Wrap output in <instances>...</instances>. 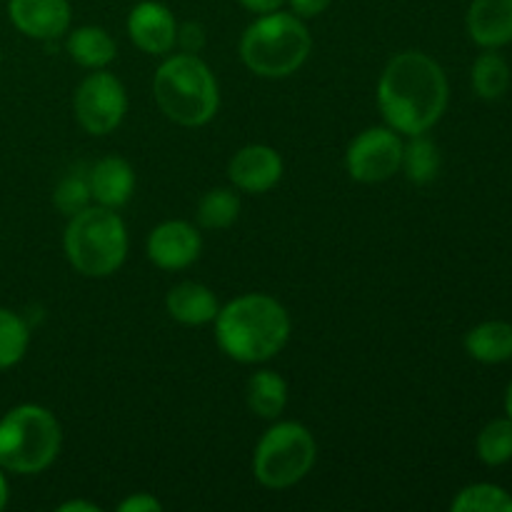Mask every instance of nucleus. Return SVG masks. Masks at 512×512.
Instances as JSON below:
<instances>
[{
  "mask_svg": "<svg viewBox=\"0 0 512 512\" xmlns=\"http://www.w3.org/2000/svg\"><path fill=\"white\" fill-rule=\"evenodd\" d=\"M448 100V75L428 53L405 50L380 73L378 108L385 123L405 138L428 133L445 115Z\"/></svg>",
  "mask_w": 512,
  "mask_h": 512,
  "instance_id": "f257e3e1",
  "label": "nucleus"
},
{
  "mask_svg": "<svg viewBox=\"0 0 512 512\" xmlns=\"http://www.w3.org/2000/svg\"><path fill=\"white\" fill-rule=\"evenodd\" d=\"M215 343L230 360L258 365L273 360L290 340V315L275 298L248 293L220 308Z\"/></svg>",
  "mask_w": 512,
  "mask_h": 512,
  "instance_id": "f03ea898",
  "label": "nucleus"
},
{
  "mask_svg": "<svg viewBox=\"0 0 512 512\" xmlns=\"http://www.w3.org/2000/svg\"><path fill=\"white\" fill-rule=\"evenodd\" d=\"M153 95L160 113L183 128L210 123L220 108V88L213 70L195 53H178L163 60L153 78Z\"/></svg>",
  "mask_w": 512,
  "mask_h": 512,
  "instance_id": "7ed1b4c3",
  "label": "nucleus"
},
{
  "mask_svg": "<svg viewBox=\"0 0 512 512\" xmlns=\"http://www.w3.org/2000/svg\"><path fill=\"white\" fill-rule=\"evenodd\" d=\"M313 50V35L295 13L260 15L240 38V58L250 73L260 78H288L300 70Z\"/></svg>",
  "mask_w": 512,
  "mask_h": 512,
  "instance_id": "20e7f679",
  "label": "nucleus"
},
{
  "mask_svg": "<svg viewBox=\"0 0 512 512\" xmlns=\"http://www.w3.org/2000/svg\"><path fill=\"white\" fill-rule=\"evenodd\" d=\"M65 258L85 278H108L128 258V228L113 208L88 205L68 220Z\"/></svg>",
  "mask_w": 512,
  "mask_h": 512,
  "instance_id": "39448f33",
  "label": "nucleus"
},
{
  "mask_svg": "<svg viewBox=\"0 0 512 512\" xmlns=\"http://www.w3.org/2000/svg\"><path fill=\"white\" fill-rule=\"evenodd\" d=\"M63 430L48 408L15 405L0 418V468L15 475H38L55 463Z\"/></svg>",
  "mask_w": 512,
  "mask_h": 512,
  "instance_id": "423d86ee",
  "label": "nucleus"
},
{
  "mask_svg": "<svg viewBox=\"0 0 512 512\" xmlns=\"http://www.w3.org/2000/svg\"><path fill=\"white\" fill-rule=\"evenodd\" d=\"M315 458H318V443L305 425L293 420L275 423L255 445V480L270 490L293 488L313 470Z\"/></svg>",
  "mask_w": 512,
  "mask_h": 512,
  "instance_id": "0eeeda50",
  "label": "nucleus"
},
{
  "mask_svg": "<svg viewBox=\"0 0 512 512\" xmlns=\"http://www.w3.org/2000/svg\"><path fill=\"white\" fill-rule=\"evenodd\" d=\"M73 108L85 133L108 135L123 123L128 113V93L113 73L105 68L93 70L75 90Z\"/></svg>",
  "mask_w": 512,
  "mask_h": 512,
  "instance_id": "6e6552de",
  "label": "nucleus"
},
{
  "mask_svg": "<svg viewBox=\"0 0 512 512\" xmlns=\"http://www.w3.org/2000/svg\"><path fill=\"white\" fill-rule=\"evenodd\" d=\"M403 138L390 125H378L355 135L345 153L348 175L358 183L375 185L385 183L400 173L403 165Z\"/></svg>",
  "mask_w": 512,
  "mask_h": 512,
  "instance_id": "1a4fd4ad",
  "label": "nucleus"
},
{
  "mask_svg": "<svg viewBox=\"0 0 512 512\" xmlns=\"http://www.w3.org/2000/svg\"><path fill=\"white\" fill-rule=\"evenodd\" d=\"M148 258L160 270H185L200 258L203 238L188 220H165L148 235Z\"/></svg>",
  "mask_w": 512,
  "mask_h": 512,
  "instance_id": "9d476101",
  "label": "nucleus"
},
{
  "mask_svg": "<svg viewBox=\"0 0 512 512\" xmlns=\"http://www.w3.org/2000/svg\"><path fill=\"white\" fill-rule=\"evenodd\" d=\"M228 178L243 193L263 195L283 178V158L270 145H245L230 158Z\"/></svg>",
  "mask_w": 512,
  "mask_h": 512,
  "instance_id": "9b49d317",
  "label": "nucleus"
},
{
  "mask_svg": "<svg viewBox=\"0 0 512 512\" xmlns=\"http://www.w3.org/2000/svg\"><path fill=\"white\" fill-rule=\"evenodd\" d=\"M128 35L148 55H168L178 40V23L168 5L143 0L128 15Z\"/></svg>",
  "mask_w": 512,
  "mask_h": 512,
  "instance_id": "f8f14e48",
  "label": "nucleus"
},
{
  "mask_svg": "<svg viewBox=\"0 0 512 512\" xmlns=\"http://www.w3.org/2000/svg\"><path fill=\"white\" fill-rule=\"evenodd\" d=\"M8 18L15 28L33 40H55L68 33V0H8Z\"/></svg>",
  "mask_w": 512,
  "mask_h": 512,
  "instance_id": "ddd939ff",
  "label": "nucleus"
},
{
  "mask_svg": "<svg viewBox=\"0 0 512 512\" xmlns=\"http://www.w3.org/2000/svg\"><path fill=\"white\" fill-rule=\"evenodd\" d=\"M468 35L483 50L512 43V0H473L465 15Z\"/></svg>",
  "mask_w": 512,
  "mask_h": 512,
  "instance_id": "4468645a",
  "label": "nucleus"
},
{
  "mask_svg": "<svg viewBox=\"0 0 512 512\" xmlns=\"http://www.w3.org/2000/svg\"><path fill=\"white\" fill-rule=\"evenodd\" d=\"M88 183L95 205L118 210L133 198L135 170L120 155H105L88 170Z\"/></svg>",
  "mask_w": 512,
  "mask_h": 512,
  "instance_id": "2eb2a0df",
  "label": "nucleus"
},
{
  "mask_svg": "<svg viewBox=\"0 0 512 512\" xmlns=\"http://www.w3.org/2000/svg\"><path fill=\"white\" fill-rule=\"evenodd\" d=\"M165 308L175 323L183 325H208L220 313V303L213 290L195 280H183V283L173 285L165 298Z\"/></svg>",
  "mask_w": 512,
  "mask_h": 512,
  "instance_id": "dca6fc26",
  "label": "nucleus"
},
{
  "mask_svg": "<svg viewBox=\"0 0 512 512\" xmlns=\"http://www.w3.org/2000/svg\"><path fill=\"white\" fill-rule=\"evenodd\" d=\"M465 353L483 365H500L512 360V323L485 320L465 335Z\"/></svg>",
  "mask_w": 512,
  "mask_h": 512,
  "instance_id": "f3484780",
  "label": "nucleus"
},
{
  "mask_svg": "<svg viewBox=\"0 0 512 512\" xmlns=\"http://www.w3.org/2000/svg\"><path fill=\"white\" fill-rule=\"evenodd\" d=\"M68 55L73 63H78L80 68L88 70H103L118 55V45L110 38L108 30L98 28V25H83V28H75L68 35Z\"/></svg>",
  "mask_w": 512,
  "mask_h": 512,
  "instance_id": "a211bd4d",
  "label": "nucleus"
},
{
  "mask_svg": "<svg viewBox=\"0 0 512 512\" xmlns=\"http://www.w3.org/2000/svg\"><path fill=\"white\" fill-rule=\"evenodd\" d=\"M245 400H248L250 413L265 420H275L283 415L285 405H288V383L275 370H258L248 378Z\"/></svg>",
  "mask_w": 512,
  "mask_h": 512,
  "instance_id": "6ab92c4d",
  "label": "nucleus"
},
{
  "mask_svg": "<svg viewBox=\"0 0 512 512\" xmlns=\"http://www.w3.org/2000/svg\"><path fill=\"white\" fill-rule=\"evenodd\" d=\"M473 90L483 100H498L508 93L510 88V65L498 50H485L475 58L473 70H470Z\"/></svg>",
  "mask_w": 512,
  "mask_h": 512,
  "instance_id": "aec40b11",
  "label": "nucleus"
},
{
  "mask_svg": "<svg viewBox=\"0 0 512 512\" xmlns=\"http://www.w3.org/2000/svg\"><path fill=\"white\" fill-rule=\"evenodd\" d=\"M400 170L415 185H428L440 173V150L428 135H413L410 143L403 145V165Z\"/></svg>",
  "mask_w": 512,
  "mask_h": 512,
  "instance_id": "412c9836",
  "label": "nucleus"
},
{
  "mask_svg": "<svg viewBox=\"0 0 512 512\" xmlns=\"http://www.w3.org/2000/svg\"><path fill=\"white\" fill-rule=\"evenodd\" d=\"M240 198L230 188H213L200 198L198 203V225L205 230H225L238 220Z\"/></svg>",
  "mask_w": 512,
  "mask_h": 512,
  "instance_id": "4be33fe9",
  "label": "nucleus"
},
{
  "mask_svg": "<svg viewBox=\"0 0 512 512\" xmlns=\"http://www.w3.org/2000/svg\"><path fill=\"white\" fill-rule=\"evenodd\" d=\"M475 453H478L480 463L490 465V468H500V465L512 460V420L495 418L485 425L475 440Z\"/></svg>",
  "mask_w": 512,
  "mask_h": 512,
  "instance_id": "5701e85b",
  "label": "nucleus"
},
{
  "mask_svg": "<svg viewBox=\"0 0 512 512\" xmlns=\"http://www.w3.org/2000/svg\"><path fill=\"white\" fill-rule=\"evenodd\" d=\"M453 512H512V495L493 483H475L460 490L450 503Z\"/></svg>",
  "mask_w": 512,
  "mask_h": 512,
  "instance_id": "b1692460",
  "label": "nucleus"
},
{
  "mask_svg": "<svg viewBox=\"0 0 512 512\" xmlns=\"http://www.w3.org/2000/svg\"><path fill=\"white\" fill-rule=\"evenodd\" d=\"M30 345V328L18 313L0 308V370H8L25 358Z\"/></svg>",
  "mask_w": 512,
  "mask_h": 512,
  "instance_id": "393cba45",
  "label": "nucleus"
},
{
  "mask_svg": "<svg viewBox=\"0 0 512 512\" xmlns=\"http://www.w3.org/2000/svg\"><path fill=\"white\" fill-rule=\"evenodd\" d=\"M55 208L63 215L73 218L75 213L88 208L93 203V195H90V183H88V170H73V173L65 175L58 185H55L53 193Z\"/></svg>",
  "mask_w": 512,
  "mask_h": 512,
  "instance_id": "a878e982",
  "label": "nucleus"
},
{
  "mask_svg": "<svg viewBox=\"0 0 512 512\" xmlns=\"http://www.w3.org/2000/svg\"><path fill=\"white\" fill-rule=\"evenodd\" d=\"M175 43L183 48V53H195L198 55L205 45V33L198 23H185L178 25V40Z\"/></svg>",
  "mask_w": 512,
  "mask_h": 512,
  "instance_id": "bb28decb",
  "label": "nucleus"
},
{
  "mask_svg": "<svg viewBox=\"0 0 512 512\" xmlns=\"http://www.w3.org/2000/svg\"><path fill=\"white\" fill-rule=\"evenodd\" d=\"M118 510L120 512H160L163 510V503L150 493H133L118 505Z\"/></svg>",
  "mask_w": 512,
  "mask_h": 512,
  "instance_id": "cd10ccee",
  "label": "nucleus"
},
{
  "mask_svg": "<svg viewBox=\"0 0 512 512\" xmlns=\"http://www.w3.org/2000/svg\"><path fill=\"white\" fill-rule=\"evenodd\" d=\"M288 3L298 18H318L320 13L330 8L333 0H288Z\"/></svg>",
  "mask_w": 512,
  "mask_h": 512,
  "instance_id": "c85d7f7f",
  "label": "nucleus"
},
{
  "mask_svg": "<svg viewBox=\"0 0 512 512\" xmlns=\"http://www.w3.org/2000/svg\"><path fill=\"white\" fill-rule=\"evenodd\" d=\"M238 3L243 5L245 10H250V13L265 15L273 13V10H280V5H283L285 0H238Z\"/></svg>",
  "mask_w": 512,
  "mask_h": 512,
  "instance_id": "c756f323",
  "label": "nucleus"
},
{
  "mask_svg": "<svg viewBox=\"0 0 512 512\" xmlns=\"http://www.w3.org/2000/svg\"><path fill=\"white\" fill-rule=\"evenodd\" d=\"M58 512H100V505L88 503V500H65L58 505Z\"/></svg>",
  "mask_w": 512,
  "mask_h": 512,
  "instance_id": "7c9ffc66",
  "label": "nucleus"
},
{
  "mask_svg": "<svg viewBox=\"0 0 512 512\" xmlns=\"http://www.w3.org/2000/svg\"><path fill=\"white\" fill-rule=\"evenodd\" d=\"M8 500H10V485H8V478H5V470L0 468V510H5Z\"/></svg>",
  "mask_w": 512,
  "mask_h": 512,
  "instance_id": "2f4dec72",
  "label": "nucleus"
},
{
  "mask_svg": "<svg viewBox=\"0 0 512 512\" xmlns=\"http://www.w3.org/2000/svg\"><path fill=\"white\" fill-rule=\"evenodd\" d=\"M505 413H508V418L512 420V383L508 385V390H505Z\"/></svg>",
  "mask_w": 512,
  "mask_h": 512,
  "instance_id": "473e14b6",
  "label": "nucleus"
},
{
  "mask_svg": "<svg viewBox=\"0 0 512 512\" xmlns=\"http://www.w3.org/2000/svg\"><path fill=\"white\" fill-rule=\"evenodd\" d=\"M0 60H3V55H0Z\"/></svg>",
  "mask_w": 512,
  "mask_h": 512,
  "instance_id": "72a5a7b5",
  "label": "nucleus"
}]
</instances>
